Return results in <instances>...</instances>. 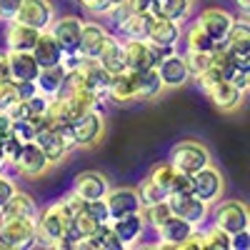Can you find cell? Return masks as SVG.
Here are the masks:
<instances>
[{
  "label": "cell",
  "mask_w": 250,
  "mask_h": 250,
  "mask_svg": "<svg viewBox=\"0 0 250 250\" xmlns=\"http://www.w3.org/2000/svg\"><path fill=\"white\" fill-rule=\"evenodd\" d=\"M65 68H62V62H58V65H48V68H40L38 78H35V88L40 95L45 98H55L62 88V83H65Z\"/></svg>",
  "instance_id": "4316f807"
},
{
  "label": "cell",
  "mask_w": 250,
  "mask_h": 250,
  "mask_svg": "<svg viewBox=\"0 0 250 250\" xmlns=\"http://www.w3.org/2000/svg\"><path fill=\"white\" fill-rule=\"evenodd\" d=\"M53 18H55V8H53L50 0H23L18 13H15L18 23L30 25V28H35L40 33L50 28Z\"/></svg>",
  "instance_id": "8fae6325"
},
{
  "label": "cell",
  "mask_w": 250,
  "mask_h": 250,
  "mask_svg": "<svg viewBox=\"0 0 250 250\" xmlns=\"http://www.w3.org/2000/svg\"><path fill=\"white\" fill-rule=\"evenodd\" d=\"M193 230V225L178 218V215H170L168 220H163L158 228H155V233H158V243L155 248H170V250H180L183 240L190 235Z\"/></svg>",
  "instance_id": "e0dca14e"
},
{
  "label": "cell",
  "mask_w": 250,
  "mask_h": 250,
  "mask_svg": "<svg viewBox=\"0 0 250 250\" xmlns=\"http://www.w3.org/2000/svg\"><path fill=\"white\" fill-rule=\"evenodd\" d=\"M33 58L38 60V65L40 68H48V65H58V62L62 60V48L58 45V40L48 33V30H43L38 35V40H35V45H33Z\"/></svg>",
  "instance_id": "cb8c5ba5"
},
{
  "label": "cell",
  "mask_w": 250,
  "mask_h": 250,
  "mask_svg": "<svg viewBox=\"0 0 250 250\" xmlns=\"http://www.w3.org/2000/svg\"><path fill=\"white\" fill-rule=\"evenodd\" d=\"M55 203H58V208H60V210L65 213L68 218H73L78 210H83V203H85V200H80V198L70 190L68 195H62V198H60V200H55Z\"/></svg>",
  "instance_id": "ee69618b"
},
{
  "label": "cell",
  "mask_w": 250,
  "mask_h": 250,
  "mask_svg": "<svg viewBox=\"0 0 250 250\" xmlns=\"http://www.w3.org/2000/svg\"><path fill=\"white\" fill-rule=\"evenodd\" d=\"M133 85H135V103L155 100L165 90L160 78H158V73H155V68H150V70H135L133 73Z\"/></svg>",
  "instance_id": "d4e9b609"
},
{
  "label": "cell",
  "mask_w": 250,
  "mask_h": 250,
  "mask_svg": "<svg viewBox=\"0 0 250 250\" xmlns=\"http://www.w3.org/2000/svg\"><path fill=\"white\" fill-rule=\"evenodd\" d=\"M80 28H83V18L68 13V15L53 18L48 33L58 40V45L62 48V53H75L78 50V40H80Z\"/></svg>",
  "instance_id": "5bb4252c"
},
{
  "label": "cell",
  "mask_w": 250,
  "mask_h": 250,
  "mask_svg": "<svg viewBox=\"0 0 250 250\" xmlns=\"http://www.w3.org/2000/svg\"><path fill=\"white\" fill-rule=\"evenodd\" d=\"M10 120H20V118H28L30 115V108H28V100H15L13 105L5 110Z\"/></svg>",
  "instance_id": "681fc988"
},
{
  "label": "cell",
  "mask_w": 250,
  "mask_h": 250,
  "mask_svg": "<svg viewBox=\"0 0 250 250\" xmlns=\"http://www.w3.org/2000/svg\"><path fill=\"white\" fill-rule=\"evenodd\" d=\"M48 100H50V98L40 95V93H35L33 98H28V108H30V115H45V110H48Z\"/></svg>",
  "instance_id": "7dc6e473"
},
{
  "label": "cell",
  "mask_w": 250,
  "mask_h": 250,
  "mask_svg": "<svg viewBox=\"0 0 250 250\" xmlns=\"http://www.w3.org/2000/svg\"><path fill=\"white\" fill-rule=\"evenodd\" d=\"M195 23L205 30V35L210 38L215 45H220L228 35V30H230V25L235 23V18L223 8H203L195 18Z\"/></svg>",
  "instance_id": "4fadbf2b"
},
{
  "label": "cell",
  "mask_w": 250,
  "mask_h": 250,
  "mask_svg": "<svg viewBox=\"0 0 250 250\" xmlns=\"http://www.w3.org/2000/svg\"><path fill=\"white\" fill-rule=\"evenodd\" d=\"M78 3H80V5H83V8H88V5H90V3H93V0H78Z\"/></svg>",
  "instance_id": "6f0895ef"
},
{
  "label": "cell",
  "mask_w": 250,
  "mask_h": 250,
  "mask_svg": "<svg viewBox=\"0 0 250 250\" xmlns=\"http://www.w3.org/2000/svg\"><path fill=\"white\" fill-rule=\"evenodd\" d=\"M178 50V48H175ZM170 48H158L148 40L140 38H123V55H125V70H150L155 68L163 55H168Z\"/></svg>",
  "instance_id": "6da1fadb"
},
{
  "label": "cell",
  "mask_w": 250,
  "mask_h": 250,
  "mask_svg": "<svg viewBox=\"0 0 250 250\" xmlns=\"http://www.w3.org/2000/svg\"><path fill=\"white\" fill-rule=\"evenodd\" d=\"M80 73H83V78H85V85L90 88V90H95L100 98H105V88H108V73H105V68L98 62V58H85L83 55V60H80Z\"/></svg>",
  "instance_id": "f1b7e54d"
},
{
  "label": "cell",
  "mask_w": 250,
  "mask_h": 250,
  "mask_svg": "<svg viewBox=\"0 0 250 250\" xmlns=\"http://www.w3.org/2000/svg\"><path fill=\"white\" fill-rule=\"evenodd\" d=\"M103 133H105V120L100 115V108L83 113L78 120L70 123V135L75 148H90L103 138Z\"/></svg>",
  "instance_id": "9c48e42d"
},
{
  "label": "cell",
  "mask_w": 250,
  "mask_h": 250,
  "mask_svg": "<svg viewBox=\"0 0 250 250\" xmlns=\"http://www.w3.org/2000/svg\"><path fill=\"white\" fill-rule=\"evenodd\" d=\"M20 3L23 0H0V20H15V13L20 8Z\"/></svg>",
  "instance_id": "c3c4849f"
},
{
  "label": "cell",
  "mask_w": 250,
  "mask_h": 250,
  "mask_svg": "<svg viewBox=\"0 0 250 250\" xmlns=\"http://www.w3.org/2000/svg\"><path fill=\"white\" fill-rule=\"evenodd\" d=\"M180 43L185 45V50H195V53H210V50L215 48V43L205 35V30L195 23V20H193L188 28H183Z\"/></svg>",
  "instance_id": "d6a6232c"
},
{
  "label": "cell",
  "mask_w": 250,
  "mask_h": 250,
  "mask_svg": "<svg viewBox=\"0 0 250 250\" xmlns=\"http://www.w3.org/2000/svg\"><path fill=\"white\" fill-rule=\"evenodd\" d=\"M105 98L115 100V103H135V85H133V73L123 70L108 78V88H105Z\"/></svg>",
  "instance_id": "f546056e"
},
{
  "label": "cell",
  "mask_w": 250,
  "mask_h": 250,
  "mask_svg": "<svg viewBox=\"0 0 250 250\" xmlns=\"http://www.w3.org/2000/svg\"><path fill=\"white\" fill-rule=\"evenodd\" d=\"M205 250H230V233H225L223 228L210 225L208 230H203Z\"/></svg>",
  "instance_id": "74e56055"
},
{
  "label": "cell",
  "mask_w": 250,
  "mask_h": 250,
  "mask_svg": "<svg viewBox=\"0 0 250 250\" xmlns=\"http://www.w3.org/2000/svg\"><path fill=\"white\" fill-rule=\"evenodd\" d=\"M183 58H185V65H188V73H190V78H193V75H198L200 70H205L208 65H210V53L185 50V53H183Z\"/></svg>",
  "instance_id": "ab89813d"
},
{
  "label": "cell",
  "mask_w": 250,
  "mask_h": 250,
  "mask_svg": "<svg viewBox=\"0 0 250 250\" xmlns=\"http://www.w3.org/2000/svg\"><path fill=\"white\" fill-rule=\"evenodd\" d=\"M35 143H38V148L45 153L50 165L65 160V155L70 150H75V143H73V135H70V125L68 128H50V125H45V128L35 135Z\"/></svg>",
  "instance_id": "277c9868"
},
{
  "label": "cell",
  "mask_w": 250,
  "mask_h": 250,
  "mask_svg": "<svg viewBox=\"0 0 250 250\" xmlns=\"http://www.w3.org/2000/svg\"><path fill=\"white\" fill-rule=\"evenodd\" d=\"M108 28L95 23V20H83V28H80V40H78V53L85 55V58H98L103 43L108 38Z\"/></svg>",
  "instance_id": "44dd1931"
},
{
  "label": "cell",
  "mask_w": 250,
  "mask_h": 250,
  "mask_svg": "<svg viewBox=\"0 0 250 250\" xmlns=\"http://www.w3.org/2000/svg\"><path fill=\"white\" fill-rule=\"evenodd\" d=\"M103 200H105V205H108L110 220L143 210V200H140L135 188H113V190L108 188V193L103 195Z\"/></svg>",
  "instance_id": "9a60e30c"
},
{
  "label": "cell",
  "mask_w": 250,
  "mask_h": 250,
  "mask_svg": "<svg viewBox=\"0 0 250 250\" xmlns=\"http://www.w3.org/2000/svg\"><path fill=\"white\" fill-rule=\"evenodd\" d=\"M15 85H18V95H20V100H28V98H33V95L38 93L35 80H15Z\"/></svg>",
  "instance_id": "816d5d0a"
},
{
  "label": "cell",
  "mask_w": 250,
  "mask_h": 250,
  "mask_svg": "<svg viewBox=\"0 0 250 250\" xmlns=\"http://www.w3.org/2000/svg\"><path fill=\"white\" fill-rule=\"evenodd\" d=\"M13 168H15L20 175H25V178H40V175L50 168V163H48L45 153L38 148V143L30 140V143H23V148H20L18 160H15Z\"/></svg>",
  "instance_id": "2e32d148"
},
{
  "label": "cell",
  "mask_w": 250,
  "mask_h": 250,
  "mask_svg": "<svg viewBox=\"0 0 250 250\" xmlns=\"http://www.w3.org/2000/svg\"><path fill=\"white\" fill-rule=\"evenodd\" d=\"M3 210V218H38V205H35V200H33V195H28V193H23V190H15L13 193V198L0 208Z\"/></svg>",
  "instance_id": "4dcf8cb0"
},
{
  "label": "cell",
  "mask_w": 250,
  "mask_h": 250,
  "mask_svg": "<svg viewBox=\"0 0 250 250\" xmlns=\"http://www.w3.org/2000/svg\"><path fill=\"white\" fill-rule=\"evenodd\" d=\"M48 125L45 115H28V118H20V120H13L10 125V133L20 140V143H30L35 140V135L40 133Z\"/></svg>",
  "instance_id": "836d02e7"
},
{
  "label": "cell",
  "mask_w": 250,
  "mask_h": 250,
  "mask_svg": "<svg viewBox=\"0 0 250 250\" xmlns=\"http://www.w3.org/2000/svg\"><path fill=\"white\" fill-rule=\"evenodd\" d=\"M13 80L10 78V65H8V50H0V83Z\"/></svg>",
  "instance_id": "f5cc1de1"
},
{
  "label": "cell",
  "mask_w": 250,
  "mask_h": 250,
  "mask_svg": "<svg viewBox=\"0 0 250 250\" xmlns=\"http://www.w3.org/2000/svg\"><path fill=\"white\" fill-rule=\"evenodd\" d=\"M38 35H40V30L18 23V20H8V25H5V50L30 53L33 45H35V40H38Z\"/></svg>",
  "instance_id": "603a6c76"
},
{
  "label": "cell",
  "mask_w": 250,
  "mask_h": 250,
  "mask_svg": "<svg viewBox=\"0 0 250 250\" xmlns=\"http://www.w3.org/2000/svg\"><path fill=\"white\" fill-rule=\"evenodd\" d=\"M168 163L175 170H180L185 175H193V173H198L200 168H205V165L210 163V153L195 140H183V143H178V145L170 148Z\"/></svg>",
  "instance_id": "5b68a950"
},
{
  "label": "cell",
  "mask_w": 250,
  "mask_h": 250,
  "mask_svg": "<svg viewBox=\"0 0 250 250\" xmlns=\"http://www.w3.org/2000/svg\"><path fill=\"white\" fill-rule=\"evenodd\" d=\"M150 20H153V15H148V13H130L125 20L118 23V35L120 38H140V40H145L148 28H150Z\"/></svg>",
  "instance_id": "1f68e13d"
},
{
  "label": "cell",
  "mask_w": 250,
  "mask_h": 250,
  "mask_svg": "<svg viewBox=\"0 0 250 250\" xmlns=\"http://www.w3.org/2000/svg\"><path fill=\"white\" fill-rule=\"evenodd\" d=\"M223 190H225V180H223V173L215 168L213 163H208L205 168H200L198 173L190 175V193L195 198H200L203 203L213 205L223 198Z\"/></svg>",
  "instance_id": "8992f818"
},
{
  "label": "cell",
  "mask_w": 250,
  "mask_h": 250,
  "mask_svg": "<svg viewBox=\"0 0 250 250\" xmlns=\"http://www.w3.org/2000/svg\"><path fill=\"white\" fill-rule=\"evenodd\" d=\"M213 225L223 228L225 233H240L250 225V215H248V208L240 200H218L213 203Z\"/></svg>",
  "instance_id": "ba28073f"
},
{
  "label": "cell",
  "mask_w": 250,
  "mask_h": 250,
  "mask_svg": "<svg viewBox=\"0 0 250 250\" xmlns=\"http://www.w3.org/2000/svg\"><path fill=\"white\" fill-rule=\"evenodd\" d=\"M15 100H20L15 80H5V83H0V110H8Z\"/></svg>",
  "instance_id": "7bdbcfd3"
},
{
  "label": "cell",
  "mask_w": 250,
  "mask_h": 250,
  "mask_svg": "<svg viewBox=\"0 0 250 250\" xmlns=\"http://www.w3.org/2000/svg\"><path fill=\"white\" fill-rule=\"evenodd\" d=\"M180 250H205V240H203V230H200V228H193L190 235L183 240Z\"/></svg>",
  "instance_id": "bcb514c9"
},
{
  "label": "cell",
  "mask_w": 250,
  "mask_h": 250,
  "mask_svg": "<svg viewBox=\"0 0 250 250\" xmlns=\"http://www.w3.org/2000/svg\"><path fill=\"white\" fill-rule=\"evenodd\" d=\"M20 148H23V143H20L13 133H10V135H5L3 140H0V150H3V155H5V163H8V165H15Z\"/></svg>",
  "instance_id": "b9f144b4"
},
{
  "label": "cell",
  "mask_w": 250,
  "mask_h": 250,
  "mask_svg": "<svg viewBox=\"0 0 250 250\" xmlns=\"http://www.w3.org/2000/svg\"><path fill=\"white\" fill-rule=\"evenodd\" d=\"M8 65L13 80H35L40 73V65L33 58V53H23V50H8Z\"/></svg>",
  "instance_id": "484cf974"
},
{
  "label": "cell",
  "mask_w": 250,
  "mask_h": 250,
  "mask_svg": "<svg viewBox=\"0 0 250 250\" xmlns=\"http://www.w3.org/2000/svg\"><path fill=\"white\" fill-rule=\"evenodd\" d=\"M155 73L163 83V88H183L188 80H190V73H188L185 58L178 50H170L168 55H163L160 62L155 65Z\"/></svg>",
  "instance_id": "7c38bea8"
},
{
  "label": "cell",
  "mask_w": 250,
  "mask_h": 250,
  "mask_svg": "<svg viewBox=\"0 0 250 250\" xmlns=\"http://www.w3.org/2000/svg\"><path fill=\"white\" fill-rule=\"evenodd\" d=\"M248 248H250V230L248 228L230 235V250H248Z\"/></svg>",
  "instance_id": "f907efd6"
},
{
  "label": "cell",
  "mask_w": 250,
  "mask_h": 250,
  "mask_svg": "<svg viewBox=\"0 0 250 250\" xmlns=\"http://www.w3.org/2000/svg\"><path fill=\"white\" fill-rule=\"evenodd\" d=\"M95 220L85 213V210H78L70 220H68V233H65V238H70L73 243L75 240H80V238H85V235H90L93 230H95Z\"/></svg>",
  "instance_id": "e575fe53"
},
{
  "label": "cell",
  "mask_w": 250,
  "mask_h": 250,
  "mask_svg": "<svg viewBox=\"0 0 250 250\" xmlns=\"http://www.w3.org/2000/svg\"><path fill=\"white\" fill-rule=\"evenodd\" d=\"M110 228H113V233L118 235V240L123 243V248L138 245V240L145 235V230H148L143 213H130V215H123V218H113Z\"/></svg>",
  "instance_id": "ac0fdd59"
},
{
  "label": "cell",
  "mask_w": 250,
  "mask_h": 250,
  "mask_svg": "<svg viewBox=\"0 0 250 250\" xmlns=\"http://www.w3.org/2000/svg\"><path fill=\"white\" fill-rule=\"evenodd\" d=\"M143 218H145V225L148 228H155L163 223V220H168L173 213H170V205H168V200H163V203H153V205H143Z\"/></svg>",
  "instance_id": "d590c367"
},
{
  "label": "cell",
  "mask_w": 250,
  "mask_h": 250,
  "mask_svg": "<svg viewBox=\"0 0 250 250\" xmlns=\"http://www.w3.org/2000/svg\"><path fill=\"white\" fill-rule=\"evenodd\" d=\"M168 205H170L173 215L188 220L193 228H200L208 218H210V205L203 203L200 198H195L193 193H170Z\"/></svg>",
  "instance_id": "52a82bcc"
},
{
  "label": "cell",
  "mask_w": 250,
  "mask_h": 250,
  "mask_svg": "<svg viewBox=\"0 0 250 250\" xmlns=\"http://www.w3.org/2000/svg\"><path fill=\"white\" fill-rule=\"evenodd\" d=\"M8 168V163H5V155H3V150H0V170H5Z\"/></svg>",
  "instance_id": "9f6ffc18"
},
{
  "label": "cell",
  "mask_w": 250,
  "mask_h": 250,
  "mask_svg": "<svg viewBox=\"0 0 250 250\" xmlns=\"http://www.w3.org/2000/svg\"><path fill=\"white\" fill-rule=\"evenodd\" d=\"M235 5L240 8L243 15H248V10H250V0H235Z\"/></svg>",
  "instance_id": "11a10c76"
},
{
  "label": "cell",
  "mask_w": 250,
  "mask_h": 250,
  "mask_svg": "<svg viewBox=\"0 0 250 250\" xmlns=\"http://www.w3.org/2000/svg\"><path fill=\"white\" fill-rule=\"evenodd\" d=\"M0 223H3V210H0Z\"/></svg>",
  "instance_id": "680465c9"
},
{
  "label": "cell",
  "mask_w": 250,
  "mask_h": 250,
  "mask_svg": "<svg viewBox=\"0 0 250 250\" xmlns=\"http://www.w3.org/2000/svg\"><path fill=\"white\" fill-rule=\"evenodd\" d=\"M180 35H183V23L180 20H173L168 15H153L145 40L153 43V45H158V48L175 50L180 45Z\"/></svg>",
  "instance_id": "30bf717a"
},
{
  "label": "cell",
  "mask_w": 250,
  "mask_h": 250,
  "mask_svg": "<svg viewBox=\"0 0 250 250\" xmlns=\"http://www.w3.org/2000/svg\"><path fill=\"white\" fill-rule=\"evenodd\" d=\"M138 190V195H140V200H143V205H153V203H163V200H168V193L163 190V188L148 175L143 183H140V188H135Z\"/></svg>",
  "instance_id": "8d00e7d4"
},
{
  "label": "cell",
  "mask_w": 250,
  "mask_h": 250,
  "mask_svg": "<svg viewBox=\"0 0 250 250\" xmlns=\"http://www.w3.org/2000/svg\"><path fill=\"white\" fill-rule=\"evenodd\" d=\"M10 125H13V120L8 118V113L0 110V140H3L5 135H10Z\"/></svg>",
  "instance_id": "db71d44e"
},
{
  "label": "cell",
  "mask_w": 250,
  "mask_h": 250,
  "mask_svg": "<svg viewBox=\"0 0 250 250\" xmlns=\"http://www.w3.org/2000/svg\"><path fill=\"white\" fill-rule=\"evenodd\" d=\"M18 190V185H15V180L10 178V175H5L3 170H0V208H3L10 198H13V193Z\"/></svg>",
  "instance_id": "f6af8a7d"
},
{
  "label": "cell",
  "mask_w": 250,
  "mask_h": 250,
  "mask_svg": "<svg viewBox=\"0 0 250 250\" xmlns=\"http://www.w3.org/2000/svg\"><path fill=\"white\" fill-rule=\"evenodd\" d=\"M208 98H210V103L218 108V110H223V113H233V110H238L240 105H243V98H245V93H240L233 83H228V80H218V83H213L208 90H203Z\"/></svg>",
  "instance_id": "ffe728a7"
},
{
  "label": "cell",
  "mask_w": 250,
  "mask_h": 250,
  "mask_svg": "<svg viewBox=\"0 0 250 250\" xmlns=\"http://www.w3.org/2000/svg\"><path fill=\"white\" fill-rule=\"evenodd\" d=\"M68 215L58 208V203H50L45 210H40L35 218V233H38V245L43 248H55L60 238L68 233Z\"/></svg>",
  "instance_id": "3957f363"
},
{
  "label": "cell",
  "mask_w": 250,
  "mask_h": 250,
  "mask_svg": "<svg viewBox=\"0 0 250 250\" xmlns=\"http://www.w3.org/2000/svg\"><path fill=\"white\" fill-rule=\"evenodd\" d=\"M83 210H85L95 223H110L108 205H105V200H103V198H98V200H85V203H83Z\"/></svg>",
  "instance_id": "60d3db41"
},
{
  "label": "cell",
  "mask_w": 250,
  "mask_h": 250,
  "mask_svg": "<svg viewBox=\"0 0 250 250\" xmlns=\"http://www.w3.org/2000/svg\"><path fill=\"white\" fill-rule=\"evenodd\" d=\"M108 188H110L108 178L98 170H83L73 180V193L80 200H98L108 193Z\"/></svg>",
  "instance_id": "d6986e66"
},
{
  "label": "cell",
  "mask_w": 250,
  "mask_h": 250,
  "mask_svg": "<svg viewBox=\"0 0 250 250\" xmlns=\"http://www.w3.org/2000/svg\"><path fill=\"white\" fill-rule=\"evenodd\" d=\"M38 245L33 218H3L0 223V250H25Z\"/></svg>",
  "instance_id": "7a4b0ae2"
},
{
  "label": "cell",
  "mask_w": 250,
  "mask_h": 250,
  "mask_svg": "<svg viewBox=\"0 0 250 250\" xmlns=\"http://www.w3.org/2000/svg\"><path fill=\"white\" fill-rule=\"evenodd\" d=\"M223 45L230 53H235V55H243V58L250 55V25H248L245 15L235 18V23L230 25V30H228Z\"/></svg>",
  "instance_id": "83f0119b"
},
{
  "label": "cell",
  "mask_w": 250,
  "mask_h": 250,
  "mask_svg": "<svg viewBox=\"0 0 250 250\" xmlns=\"http://www.w3.org/2000/svg\"><path fill=\"white\" fill-rule=\"evenodd\" d=\"M98 62L105 68L108 75L123 73L125 70V55H123V38L118 33H108L105 43H103L100 53H98Z\"/></svg>",
  "instance_id": "7402d4cb"
},
{
  "label": "cell",
  "mask_w": 250,
  "mask_h": 250,
  "mask_svg": "<svg viewBox=\"0 0 250 250\" xmlns=\"http://www.w3.org/2000/svg\"><path fill=\"white\" fill-rule=\"evenodd\" d=\"M160 8L163 13L160 15H168L173 20H183L190 15V8H193V0H160Z\"/></svg>",
  "instance_id": "f35d334b"
}]
</instances>
